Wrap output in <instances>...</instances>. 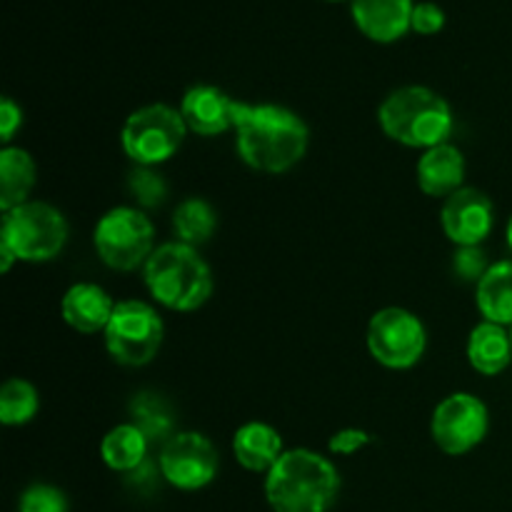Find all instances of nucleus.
I'll return each mask as SVG.
<instances>
[{"instance_id": "nucleus-1", "label": "nucleus", "mask_w": 512, "mask_h": 512, "mask_svg": "<svg viewBox=\"0 0 512 512\" xmlns=\"http://www.w3.org/2000/svg\"><path fill=\"white\" fill-rule=\"evenodd\" d=\"M235 148L260 173H288L305 158L310 133L300 115L273 103L235 105Z\"/></svg>"}, {"instance_id": "nucleus-2", "label": "nucleus", "mask_w": 512, "mask_h": 512, "mask_svg": "<svg viewBox=\"0 0 512 512\" xmlns=\"http://www.w3.org/2000/svg\"><path fill=\"white\" fill-rule=\"evenodd\" d=\"M340 493V473L315 450H285L265 478L273 512H328Z\"/></svg>"}, {"instance_id": "nucleus-3", "label": "nucleus", "mask_w": 512, "mask_h": 512, "mask_svg": "<svg viewBox=\"0 0 512 512\" xmlns=\"http://www.w3.org/2000/svg\"><path fill=\"white\" fill-rule=\"evenodd\" d=\"M378 123L390 140L423 150L448 143L455 128L448 100L425 85L393 90L380 105Z\"/></svg>"}, {"instance_id": "nucleus-4", "label": "nucleus", "mask_w": 512, "mask_h": 512, "mask_svg": "<svg viewBox=\"0 0 512 512\" xmlns=\"http://www.w3.org/2000/svg\"><path fill=\"white\" fill-rule=\"evenodd\" d=\"M143 278L148 293L175 313H193L213 295L210 265L200 258L198 248L178 240L153 250L143 265Z\"/></svg>"}, {"instance_id": "nucleus-5", "label": "nucleus", "mask_w": 512, "mask_h": 512, "mask_svg": "<svg viewBox=\"0 0 512 512\" xmlns=\"http://www.w3.org/2000/svg\"><path fill=\"white\" fill-rule=\"evenodd\" d=\"M0 243L8 245L23 263H48L68 243V220L43 200H28L3 213Z\"/></svg>"}, {"instance_id": "nucleus-6", "label": "nucleus", "mask_w": 512, "mask_h": 512, "mask_svg": "<svg viewBox=\"0 0 512 512\" xmlns=\"http://www.w3.org/2000/svg\"><path fill=\"white\" fill-rule=\"evenodd\" d=\"M188 125L183 113L165 103H153L128 115L120 133L125 155L140 168H153L173 158L183 145Z\"/></svg>"}, {"instance_id": "nucleus-7", "label": "nucleus", "mask_w": 512, "mask_h": 512, "mask_svg": "<svg viewBox=\"0 0 512 512\" xmlns=\"http://www.w3.org/2000/svg\"><path fill=\"white\" fill-rule=\"evenodd\" d=\"M153 243L155 228L150 218L143 210L128 208V205L108 210L98 220L93 233L98 258L108 268L120 270V273H130V270H138L140 265L148 263L155 250Z\"/></svg>"}, {"instance_id": "nucleus-8", "label": "nucleus", "mask_w": 512, "mask_h": 512, "mask_svg": "<svg viewBox=\"0 0 512 512\" xmlns=\"http://www.w3.org/2000/svg\"><path fill=\"white\" fill-rule=\"evenodd\" d=\"M103 335L105 348L115 363L125 368H143L158 355L165 338V325L143 300H123L115 305V313Z\"/></svg>"}, {"instance_id": "nucleus-9", "label": "nucleus", "mask_w": 512, "mask_h": 512, "mask_svg": "<svg viewBox=\"0 0 512 512\" xmlns=\"http://www.w3.org/2000/svg\"><path fill=\"white\" fill-rule=\"evenodd\" d=\"M428 333L418 315L405 308H383L370 318L368 350L375 363L390 370H408L420 363Z\"/></svg>"}, {"instance_id": "nucleus-10", "label": "nucleus", "mask_w": 512, "mask_h": 512, "mask_svg": "<svg viewBox=\"0 0 512 512\" xmlns=\"http://www.w3.org/2000/svg\"><path fill=\"white\" fill-rule=\"evenodd\" d=\"M490 428L488 408L470 393H453L435 408L430 435L445 455H465L478 448Z\"/></svg>"}, {"instance_id": "nucleus-11", "label": "nucleus", "mask_w": 512, "mask_h": 512, "mask_svg": "<svg viewBox=\"0 0 512 512\" xmlns=\"http://www.w3.org/2000/svg\"><path fill=\"white\" fill-rule=\"evenodd\" d=\"M218 450L205 435L185 430L160 448V473L173 488L200 490L218 475Z\"/></svg>"}, {"instance_id": "nucleus-12", "label": "nucleus", "mask_w": 512, "mask_h": 512, "mask_svg": "<svg viewBox=\"0 0 512 512\" xmlns=\"http://www.w3.org/2000/svg\"><path fill=\"white\" fill-rule=\"evenodd\" d=\"M440 225L450 243L458 248H473L485 243L493 233L495 208L493 200L478 188H460L450 198H445L440 210Z\"/></svg>"}, {"instance_id": "nucleus-13", "label": "nucleus", "mask_w": 512, "mask_h": 512, "mask_svg": "<svg viewBox=\"0 0 512 512\" xmlns=\"http://www.w3.org/2000/svg\"><path fill=\"white\" fill-rule=\"evenodd\" d=\"M235 105L238 100H233L215 85H193L183 95L180 113H183L188 130L203 135V138H213V135L228 133L235 128Z\"/></svg>"}, {"instance_id": "nucleus-14", "label": "nucleus", "mask_w": 512, "mask_h": 512, "mask_svg": "<svg viewBox=\"0 0 512 512\" xmlns=\"http://www.w3.org/2000/svg\"><path fill=\"white\" fill-rule=\"evenodd\" d=\"M413 0H350V13L365 38L395 43L413 30Z\"/></svg>"}, {"instance_id": "nucleus-15", "label": "nucleus", "mask_w": 512, "mask_h": 512, "mask_svg": "<svg viewBox=\"0 0 512 512\" xmlns=\"http://www.w3.org/2000/svg\"><path fill=\"white\" fill-rule=\"evenodd\" d=\"M113 298L95 283H75L60 300V313L63 320L73 330L85 335L100 333L108 328L110 318L115 313Z\"/></svg>"}, {"instance_id": "nucleus-16", "label": "nucleus", "mask_w": 512, "mask_h": 512, "mask_svg": "<svg viewBox=\"0 0 512 512\" xmlns=\"http://www.w3.org/2000/svg\"><path fill=\"white\" fill-rule=\"evenodd\" d=\"M465 180V158L455 145L443 143L425 150L418 160V185L430 198H450Z\"/></svg>"}, {"instance_id": "nucleus-17", "label": "nucleus", "mask_w": 512, "mask_h": 512, "mask_svg": "<svg viewBox=\"0 0 512 512\" xmlns=\"http://www.w3.org/2000/svg\"><path fill=\"white\" fill-rule=\"evenodd\" d=\"M283 438L268 423H245L233 435V455L250 473H265L283 458Z\"/></svg>"}, {"instance_id": "nucleus-18", "label": "nucleus", "mask_w": 512, "mask_h": 512, "mask_svg": "<svg viewBox=\"0 0 512 512\" xmlns=\"http://www.w3.org/2000/svg\"><path fill=\"white\" fill-rule=\"evenodd\" d=\"M468 360L480 375H500L512 363V338L498 323L483 320L468 338Z\"/></svg>"}, {"instance_id": "nucleus-19", "label": "nucleus", "mask_w": 512, "mask_h": 512, "mask_svg": "<svg viewBox=\"0 0 512 512\" xmlns=\"http://www.w3.org/2000/svg\"><path fill=\"white\" fill-rule=\"evenodd\" d=\"M475 303L490 323L512 328V260H498L475 285Z\"/></svg>"}, {"instance_id": "nucleus-20", "label": "nucleus", "mask_w": 512, "mask_h": 512, "mask_svg": "<svg viewBox=\"0 0 512 512\" xmlns=\"http://www.w3.org/2000/svg\"><path fill=\"white\" fill-rule=\"evenodd\" d=\"M35 175H38V168L28 150L10 148V145L0 150V210L3 213L28 203L30 190L35 188Z\"/></svg>"}, {"instance_id": "nucleus-21", "label": "nucleus", "mask_w": 512, "mask_h": 512, "mask_svg": "<svg viewBox=\"0 0 512 512\" xmlns=\"http://www.w3.org/2000/svg\"><path fill=\"white\" fill-rule=\"evenodd\" d=\"M148 438L133 423L115 425L100 443V458L115 473H133L148 455Z\"/></svg>"}, {"instance_id": "nucleus-22", "label": "nucleus", "mask_w": 512, "mask_h": 512, "mask_svg": "<svg viewBox=\"0 0 512 512\" xmlns=\"http://www.w3.org/2000/svg\"><path fill=\"white\" fill-rule=\"evenodd\" d=\"M218 230V215H215L213 205L203 198H188L175 208L173 213V233L178 243L198 245L208 243Z\"/></svg>"}, {"instance_id": "nucleus-23", "label": "nucleus", "mask_w": 512, "mask_h": 512, "mask_svg": "<svg viewBox=\"0 0 512 512\" xmlns=\"http://www.w3.org/2000/svg\"><path fill=\"white\" fill-rule=\"evenodd\" d=\"M130 415H133V425L143 430L150 445H160L163 448L175 435L173 413H170L168 403L160 395L138 393L133 398V403H130Z\"/></svg>"}, {"instance_id": "nucleus-24", "label": "nucleus", "mask_w": 512, "mask_h": 512, "mask_svg": "<svg viewBox=\"0 0 512 512\" xmlns=\"http://www.w3.org/2000/svg\"><path fill=\"white\" fill-rule=\"evenodd\" d=\"M40 408V395L35 385L28 380L10 378L8 383L0 388V423L8 428H18V425L30 423Z\"/></svg>"}, {"instance_id": "nucleus-25", "label": "nucleus", "mask_w": 512, "mask_h": 512, "mask_svg": "<svg viewBox=\"0 0 512 512\" xmlns=\"http://www.w3.org/2000/svg\"><path fill=\"white\" fill-rule=\"evenodd\" d=\"M128 190L140 208H160L168 198V185L153 168H135L128 178Z\"/></svg>"}, {"instance_id": "nucleus-26", "label": "nucleus", "mask_w": 512, "mask_h": 512, "mask_svg": "<svg viewBox=\"0 0 512 512\" xmlns=\"http://www.w3.org/2000/svg\"><path fill=\"white\" fill-rule=\"evenodd\" d=\"M20 512H68V498L53 485H30L20 495Z\"/></svg>"}, {"instance_id": "nucleus-27", "label": "nucleus", "mask_w": 512, "mask_h": 512, "mask_svg": "<svg viewBox=\"0 0 512 512\" xmlns=\"http://www.w3.org/2000/svg\"><path fill=\"white\" fill-rule=\"evenodd\" d=\"M493 263H488V255L483 253L480 245H473V248H458L453 255V270L460 280L465 283H480L488 268Z\"/></svg>"}, {"instance_id": "nucleus-28", "label": "nucleus", "mask_w": 512, "mask_h": 512, "mask_svg": "<svg viewBox=\"0 0 512 512\" xmlns=\"http://www.w3.org/2000/svg\"><path fill=\"white\" fill-rule=\"evenodd\" d=\"M445 28V10L433 0H420L413 8V30L420 35H435Z\"/></svg>"}, {"instance_id": "nucleus-29", "label": "nucleus", "mask_w": 512, "mask_h": 512, "mask_svg": "<svg viewBox=\"0 0 512 512\" xmlns=\"http://www.w3.org/2000/svg\"><path fill=\"white\" fill-rule=\"evenodd\" d=\"M373 443V435L360 428H343L328 440V448L333 455H355L365 445Z\"/></svg>"}, {"instance_id": "nucleus-30", "label": "nucleus", "mask_w": 512, "mask_h": 512, "mask_svg": "<svg viewBox=\"0 0 512 512\" xmlns=\"http://www.w3.org/2000/svg\"><path fill=\"white\" fill-rule=\"evenodd\" d=\"M20 125H23V110H20V105L13 98L0 100V140L10 143Z\"/></svg>"}, {"instance_id": "nucleus-31", "label": "nucleus", "mask_w": 512, "mask_h": 512, "mask_svg": "<svg viewBox=\"0 0 512 512\" xmlns=\"http://www.w3.org/2000/svg\"><path fill=\"white\" fill-rule=\"evenodd\" d=\"M15 260H18V258H15L13 250H10L5 243H0V270H3V273H8V270L13 268Z\"/></svg>"}, {"instance_id": "nucleus-32", "label": "nucleus", "mask_w": 512, "mask_h": 512, "mask_svg": "<svg viewBox=\"0 0 512 512\" xmlns=\"http://www.w3.org/2000/svg\"><path fill=\"white\" fill-rule=\"evenodd\" d=\"M505 240H508V248L512 250V215L508 220V228H505Z\"/></svg>"}, {"instance_id": "nucleus-33", "label": "nucleus", "mask_w": 512, "mask_h": 512, "mask_svg": "<svg viewBox=\"0 0 512 512\" xmlns=\"http://www.w3.org/2000/svg\"><path fill=\"white\" fill-rule=\"evenodd\" d=\"M330 3H338V0H330Z\"/></svg>"}, {"instance_id": "nucleus-34", "label": "nucleus", "mask_w": 512, "mask_h": 512, "mask_svg": "<svg viewBox=\"0 0 512 512\" xmlns=\"http://www.w3.org/2000/svg\"><path fill=\"white\" fill-rule=\"evenodd\" d=\"M510 338H512V330H510Z\"/></svg>"}]
</instances>
